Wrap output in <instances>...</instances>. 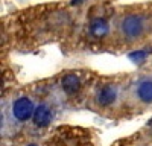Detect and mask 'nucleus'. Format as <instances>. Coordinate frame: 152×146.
I'll use <instances>...</instances> for the list:
<instances>
[{"instance_id": "f257e3e1", "label": "nucleus", "mask_w": 152, "mask_h": 146, "mask_svg": "<svg viewBox=\"0 0 152 146\" xmlns=\"http://www.w3.org/2000/svg\"><path fill=\"white\" fill-rule=\"evenodd\" d=\"M148 21L140 14H129L122 18L119 24V31L126 40H137L146 32Z\"/></svg>"}, {"instance_id": "39448f33", "label": "nucleus", "mask_w": 152, "mask_h": 146, "mask_svg": "<svg viewBox=\"0 0 152 146\" xmlns=\"http://www.w3.org/2000/svg\"><path fill=\"white\" fill-rule=\"evenodd\" d=\"M137 97L145 104H152V79H143L135 87Z\"/></svg>"}, {"instance_id": "f03ea898", "label": "nucleus", "mask_w": 152, "mask_h": 146, "mask_svg": "<svg viewBox=\"0 0 152 146\" xmlns=\"http://www.w3.org/2000/svg\"><path fill=\"white\" fill-rule=\"evenodd\" d=\"M35 105L34 102L26 96H20L17 99L12 102V107H11V116L15 122L18 123H24L34 117V113H35Z\"/></svg>"}, {"instance_id": "20e7f679", "label": "nucleus", "mask_w": 152, "mask_h": 146, "mask_svg": "<svg viewBox=\"0 0 152 146\" xmlns=\"http://www.w3.org/2000/svg\"><path fill=\"white\" fill-rule=\"evenodd\" d=\"M53 119V108L49 104H41L35 108V113L32 117V122L37 128H46L50 125Z\"/></svg>"}, {"instance_id": "423d86ee", "label": "nucleus", "mask_w": 152, "mask_h": 146, "mask_svg": "<svg viewBox=\"0 0 152 146\" xmlns=\"http://www.w3.org/2000/svg\"><path fill=\"white\" fill-rule=\"evenodd\" d=\"M61 88H62V91H64L66 94L73 96V94H76V93L79 91L81 81H79V78L76 76V75H72V73H70V75H66L64 79H62Z\"/></svg>"}, {"instance_id": "7ed1b4c3", "label": "nucleus", "mask_w": 152, "mask_h": 146, "mask_svg": "<svg viewBox=\"0 0 152 146\" xmlns=\"http://www.w3.org/2000/svg\"><path fill=\"white\" fill-rule=\"evenodd\" d=\"M119 97V91L114 85H102L97 91H96V96H94V101L99 107H111L114 102L117 101Z\"/></svg>"}, {"instance_id": "0eeeda50", "label": "nucleus", "mask_w": 152, "mask_h": 146, "mask_svg": "<svg viewBox=\"0 0 152 146\" xmlns=\"http://www.w3.org/2000/svg\"><path fill=\"white\" fill-rule=\"evenodd\" d=\"M90 32H91L93 36H96V38H102V36H105L108 34V23L104 18L93 20L91 24H90Z\"/></svg>"}, {"instance_id": "6e6552de", "label": "nucleus", "mask_w": 152, "mask_h": 146, "mask_svg": "<svg viewBox=\"0 0 152 146\" xmlns=\"http://www.w3.org/2000/svg\"><path fill=\"white\" fill-rule=\"evenodd\" d=\"M28 146H38V145H35V143H31V145H28Z\"/></svg>"}]
</instances>
